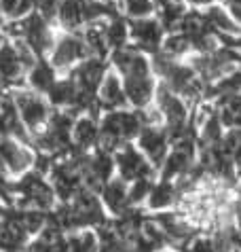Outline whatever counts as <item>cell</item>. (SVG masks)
I'll list each match as a JSON object with an SVG mask.
<instances>
[{
  "instance_id": "1",
  "label": "cell",
  "mask_w": 241,
  "mask_h": 252,
  "mask_svg": "<svg viewBox=\"0 0 241 252\" xmlns=\"http://www.w3.org/2000/svg\"><path fill=\"white\" fill-rule=\"evenodd\" d=\"M144 115L142 110H106L100 117V136H97V146L106 153H115L120 144L136 140L142 125H144Z\"/></svg>"
},
{
  "instance_id": "2",
  "label": "cell",
  "mask_w": 241,
  "mask_h": 252,
  "mask_svg": "<svg viewBox=\"0 0 241 252\" xmlns=\"http://www.w3.org/2000/svg\"><path fill=\"white\" fill-rule=\"evenodd\" d=\"M11 95H13V100H15L19 117H21V121H24L26 129L30 131V136L45 129L49 117L53 113L47 97H42L40 94L32 92V89H24V87L13 89Z\"/></svg>"
},
{
  "instance_id": "3",
  "label": "cell",
  "mask_w": 241,
  "mask_h": 252,
  "mask_svg": "<svg viewBox=\"0 0 241 252\" xmlns=\"http://www.w3.org/2000/svg\"><path fill=\"white\" fill-rule=\"evenodd\" d=\"M36 151L32 144L21 142L13 136H0V167L6 172V176H21L28 170H32Z\"/></svg>"
},
{
  "instance_id": "4",
  "label": "cell",
  "mask_w": 241,
  "mask_h": 252,
  "mask_svg": "<svg viewBox=\"0 0 241 252\" xmlns=\"http://www.w3.org/2000/svg\"><path fill=\"white\" fill-rule=\"evenodd\" d=\"M112 155H115V167H117L119 178H123L125 183H131V180L142 178V176H154V174H157V170H154L152 163L146 159L144 153L131 142L120 144Z\"/></svg>"
},
{
  "instance_id": "5",
  "label": "cell",
  "mask_w": 241,
  "mask_h": 252,
  "mask_svg": "<svg viewBox=\"0 0 241 252\" xmlns=\"http://www.w3.org/2000/svg\"><path fill=\"white\" fill-rule=\"evenodd\" d=\"M87 55L89 51L81 34L66 32L60 38H55L51 51H49V62L55 70H72Z\"/></svg>"
},
{
  "instance_id": "6",
  "label": "cell",
  "mask_w": 241,
  "mask_h": 252,
  "mask_svg": "<svg viewBox=\"0 0 241 252\" xmlns=\"http://www.w3.org/2000/svg\"><path fill=\"white\" fill-rule=\"evenodd\" d=\"M136 146L146 155L154 170H159L163 159L169 153L172 142H169V136L161 123H144L136 138Z\"/></svg>"
},
{
  "instance_id": "7",
  "label": "cell",
  "mask_w": 241,
  "mask_h": 252,
  "mask_svg": "<svg viewBox=\"0 0 241 252\" xmlns=\"http://www.w3.org/2000/svg\"><path fill=\"white\" fill-rule=\"evenodd\" d=\"M129 38L133 40L138 51L142 53H157L165 38V28L157 17H142L129 22Z\"/></svg>"
},
{
  "instance_id": "8",
  "label": "cell",
  "mask_w": 241,
  "mask_h": 252,
  "mask_svg": "<svg viewBox=\"0 0 241 252\" xmlns=\"http://www.w3.org/2000/svg\"><path fill=\"white\" fill-rule=\"evenodd\" d=\"M26 72L28 68L19 58L17 47L13 43H0V94L24 85Z\"/></svg>"
},
{
  "instance_id": "9",
  "label": "cell",
  "mask_w": 241,
  "mask_h": 252,
  "mask_svg": "<svg viewBox=\"0 0 241 252\" xmlns=\"http://www.w3.org/2000/svg\"><path fill=\"white\" fill-rule=\"evenodd\" d=\"M106 70H108V64H106L104 58H95V55H87L85 60H81L79 64L72 68L70 76L76 81L81 92L87 94H95L100 83L104 79Z\"/></svg>"
},
{
  "instance_id": "10",
  "label": "cell",
  "mask_w": 241,
  "mask_h": 252,
  "mask_svg": "<svg viewBox=\"0 0 241 252\" xmlns=\"http://www.w3.org/2000/svg\"><path fill=\"white\" fill-rule=\"evenodd\" d=\"M97 102H100L102 110H119V108H127V95H125V87H123V79L117 70H106L104 79L97 87Z\"/></svg>"
},
{
  "instance_id": "11",
  "label": "cell",
  "mask_w": 241,
  "mask_h": 252,
  "mask_svg": "<svg viewBox=\"0 0 241 252\" xmlns=\"http://www.w3.org/2000/svg\"><path fill=\"white\" fill-rule=\"evenodd\" d=\"M100 199L106 208V212L112 214V216H119L123 214L125 210H129V183H125L123 178H115L112 176L108 183L102 187L100 191Z\"/></svg>"
},
{
  "instance_id": "12",
  "label": "cell",
  "mask_w": 241,
  "mask_h": 252,
  "mask_svg": "<svg viewBox=\"0 0 241 252\" xmlns=\"http://www.w3.org/2000/svg\"><path fill=\"white\" fill-rule=\"evenodd\" d=\"M97 136H100V119L83 113L74 119L72 125V144L79 151H93L97 146Z\"/></svg>"
},
{
  "instance_id": "13",
  "label": "cell",
  "mask_w": 241,
  "mask_h": 252,
  "mask_svg": "<svg viewBox=\"0 0 241 252\" xmlns=\"http://www.w3.org/2000/svg\"><path fill=\"white\" fill-rule=\"evenodd\" d=\"M180 201V191L174 180H154L152 189L146 197V206L152 212H165V210L178 206Z\"/></svg>"
},
{
  "instance_id": "14",
  "label": "cell",
  "mask_w": 241,
  "mask_h": 252,
  "mask_svg": "<svg viewBox=\"0 0 241 252\" xmlns=\"http://www.w3.org/2000/svg\"><path fill=\"white\" fill-rule=\"evenodd\" d=\"M28 76V85L32 92H36L40 95H47L49 89L53 87V83L58 81V70L51 66V62L45 58H38L34 62V66L26 72Z\"/></svg>"
},
{
  "instance_id": "15",
  "label": "cell",
  "mask_w": 241,
  "mask_h": 252,
  "mask_svg": "<svg viewBox=\"0 0 241 252\" xmlns=\"http://www.w3.org/2000/svg\"><path fill=\"white\" fill-rule=\"evenodd\" d=\"M79 97V85L72 76L60 79L53 83V87L49 89L47 100L51 104V108H60V110H72Z\"/></svg>"
},
{
  "instance_id": "16",
  "label": "cell",
  "mask_w": 241,
  "mask_h": 252,
  "mask_svg": "<svg viewBox=\"0 0 241 252\" xmlns=\"http://www.w3.org/2000/svg\"><path fill=\"white\" fill-rule=\"evenodd\" d=\"M203 17H205L208 26L216 34H222V36H239L241 34L239 24L231 17V13L220 4H210L208 11L203 13Z\"/></svg>"
},
{
  "instance_id": "17",
  "label": "cell",
  "mask_w": 241,
  "mask_h": 252,
  "mask_svg": "<svg viewBox=\"0 0 241 252\" xmlns=\"http://www.w3.org/2000/svg\"><path fill=\"white\" fill-rule=\"evenodd\" d=\"M68 252H100V235L91 227L66 233Z\"/></svg>"
},
{
  "instance_id": "18",
  "label": "cell",
  "mask_w": 241,
  "mask_h": 252,
  "mask_svg": "<svg viewBox=\"0 0 241 252\" xmlns=\"http://www.w3.org/2000/svg\"><path fill=\"white\" fill-rule=\"evenodd\" d=\"M104 38L106 45H108V51H117L120 47H127V40H129V24H125L120 17H110L108 22L104 24Z\"/></svg>"
},
{
  "instance_id": "19",
  "label": "cell",
  "mask_w": 241,
  "mask_h": 252,
  "mask_svg": "<svg viewBox=\"0 0 241 252\" xmlns=\"http://www.w3.org/2000/svg\"><path fill=\"white\" fill-rule=\"evenodd\" d=\"M190 40L184 36L182 32H169V34H165V38H163V43H161V49L159 51H163L165 55H169V58H182V55H186L188 51H190Z\"/></svg>"
},
{
  "instance_id": "20",
  "label": "cell",
  "mask_w": 241,
  "mask_h": 252,
  "mask_svg": "<svg viewBox=\"0 0 241 252\" xmlns=\"http://www.w3.org/2000/svg\"><path fill=\"white\" fill-rule=\"evenodd\" d=\"M152 183H154V176H142V178H136L129 183V204L131 208H138L146 201L148 193L152 189Z\"/></svg>"
},
{
  "instance_id": "21",
  "label": "cell",
  "mask_w": 241,
  "mask_h": 252,
  "mask_svg": "<svg viewBox=\"0 0 241 252\" xmlns=\"http://www.w3.org/2000/svg\"><path fill=\"white\" fill-rule=\"evenodd\" d=\"M123 11L131 19L151 17L154 13V0H123Z\"/></svg>"
},
{
  "instance_id": "22",
  "label": "cell",
  "mask_w": 241,
  "mask_h": 252,
  "mask_svg": "<svg viewBox=\"0 0 241 252\" xmlns=\"http://www.w3.org/2000/svg\"><path fill=\"white\" fill-rule=\"evenodd\" d=\"M36 11L45 22H55L58 19V11H60V0H40Z\"/></svg>"
},
{
  "instance_id": "23",
  "label": "cell",
  "mask_w": 241,
  "mask_h": 252,
  "mask_svg": "<svg viewBox=\"0 0 241 252\" xmlns=\"http://www.w3.org/2000/svg\"><path fill=\"white\" fill-rule=\"evenodd\" d=\"M186 246V252H211V237H193Z\"/></svg>"
},
{
  "instance_id": "24",
  "label": "cell",
  "mask_w": 241,
  "mask_h": 252,
  "mask_svg": "<svg viewBox=\"0 0 241 252\" xmlns=\"http://www.w3.org/2000/svg\"><path fill=\"white\" fill-rule=\"evenodd\" d=\"M19 0H0V13L6 19H17Z\"/></svg>"
},
{
  "instance_id": "25",
  "label": "cell",
  "mask_w": 241,
  "mask_h": 252,
  "mask_svg": "<svg viewBox=\"0 0 241 252\" xmlns=\"http://www.w3.org/2000/svg\"><path fill=\"white\" fill-rule=\"evenodd\" d=\"M154 252H178V250H174V248H167V246H163V248H157Z\"/></svg>"
},
{
  "instance_id": "26",
  "label": "cell",
  "mask_w": 241,
  "mask_h": 252,
  "mask_svg": "<svg viewBox=\"0 0 241 252\" xmlns=\"http://www.w3.org/2000/svg\"><path fill=\"white\" fill-rule=\"evenodd\" d=\"M188 2H195V4H205V2H210V0H188Z\"/></svg>"
},
{
  "instance_id": "27",
  "label": "cell",
  "mask_w": 241,
  "mask_h": 252,
  "mask_svg": "<svg viewBox=\"0 0 241 252\" xmlns=\"http://www.w3.org/2000/svg\"><path fill=\"white\" fill-rule=\"evenodd\" d=\"M239 193H241V183H239Z\"/></svg>"
}]
</instances>
